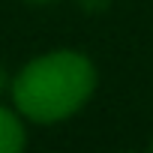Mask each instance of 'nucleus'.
Masks as SVG:
<instances>
[{
  "instance_id": "nucleus-1",
  "label": "nucleus",
  "mask_w": 153,
  "mask_h": 153,
  "mask_svg": "<svg viewBox=\"0 0 153 153\" xmlns=\"http://www.w3.org/2000/svg\"><path fill=\"white\" fill-rule=\"evenodd\" d=\"M96 87V72L78 51H54L27 63L15 78V105L36 123H54L78 111Z\"/></svg>"
},
{
  "instance_id": "nucleus-2",
  "label": "nucleus",
  "mask_w": 153,
  "mask_h": 153,
  "mask_svg": "<svg viewBox=\"0 0 153 153\" xmlns=\"http://www.w3.org/2000/svg\"><path fill=\"white\" fill-rule=\"evenodd\" d=\"M24 147V129L9 108H0V153H15Z\"/></svg>"
},
{
  "instance_id": "nucleus-3",
  "label": "nucleus",
  "mask_w": 153,
  "mask_h": 153,
  "mask_svg": "<svg viewBox=\"0 0 153 153\" xmlns=\"http://www.w3.org/2000/svg\"><path fill=\"white\" fill-rule=\"evenodd\" d=\"M0 87H3V72H0Z\"/></svg>"
}]
</instances>
